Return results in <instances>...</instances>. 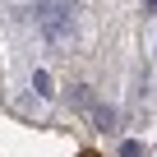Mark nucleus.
Wrapping results in <instances>:
<instances>
[{"instance_id": "obj_1", "label": "nucleus", "mask_w": 157, "mask_h": 157, "mask_svg": "<svg viewBox=\"0 0 157 157\" xmlns=\"http://www.w3.org/2000/svg\"><path fill=\"white\" fill-rule=\"evenodd\" d=\"M33 88H37V97H56V88H51V74H46V69H33Z\"/></svg>"}, {"instance_id": "obj_2", "label": "nucleus", "mask_w": 157, "mask_h": 157, "mask_svg": "<svg viewBox=\"0 0 157 157\" xmlns=\"http://www.w3.org/2000/svg\"><path fill=\"white\" fill-rule=\"evenodd\" d=\"M120 157H143V143H134V139H125V143H120Z\"/></svg>"}, {"instance_id": "obj_3", "label": "nucleus", "mask_w": 157, "mask_h": 157, "mask_svg": "<svg viewBox=\"0 0 157 157\" xmlns=\"http://www.w3.org/2000/svg\"><path fill=\"white\" fill-rule=\"evenodd\" d=\"M143 5H148V10H157V0H143Z\"/></svg>"}, {"instance_id": "obj_4", "label": "nucleus", "mask_w": 157, "mask_h": 157, "mask_svg": "<svg viewBox=\"0 0 157 157\" xmlns=\"http://www.w3.org/2000/svg\"><path fill=\"white\" fill-rule=\"evenodd\" d=\"M83 157H97V152H83Z\"/></svg>"}]
</instances>
